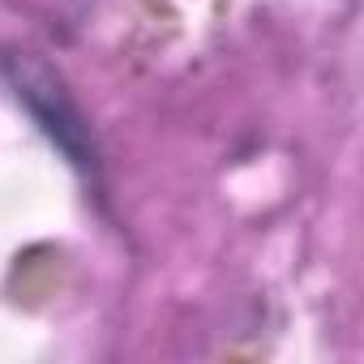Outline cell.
<instances>
[{
	"mask_svg": "<svg viewBox=\"0 0 364 364\" xmlns=\"http://www.w3.org/2000/svg\"><path fill=\"white\" fill-rule=\"evenodd\" d=\"M0 73H5L14 99L26 103V112L39 120V129L60 146V154L73 167L95 171V137H90V124H86L82 107L73 103V95L65 90V82L52 73V65L39 60L35 52H9V56H0Z\"/></svg>",
	"mask_w": 364,
	"mask_h": 364,
	"instance_id": "obj_1",
	"label": "cell"
}]
</instances>
